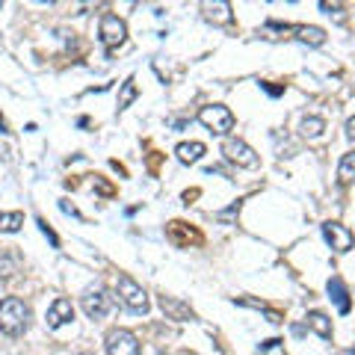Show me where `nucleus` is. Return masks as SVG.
<instances>
[{
	"mask_svg": "<svg viewBox=\"0 0 355 355\" xmlns=\"http://www.w3.org/2000/svg\"><path fill=\"white\" fill-rule=\"evenodd\" d=\"M30 323V308L24 299L9 296L0 302V331L3 335H21Z\"/></svg>",
	"mask_w": 355,
	"mask_h": 355,
	"instance_id": "nucleus-1",
	"label": "nucleus"
},
{
	"mask_svg": "<svg viewBox=\"0 0 355 355\" xmlns=\"http://www.w3.org/2000/svg\"><path fill=\"white\" fill-rule=\"evenodd\" d=\"M198 121H202L210 133L225 137V133L234 128V113H231L228 107H222V104H207V107L198 110Z\"/></svg>",
	"mask_w": 355,
	"mask_h": 355,
	"instance_id": "nucleus-2",
	"label": "nucleus"
},
{
	"mask_svg": "<svg viewBox=\"0 0 355 355\" xmlns=\"http://www.w3.org/2000/svg\"><path fill=\"white\" fill-rule=\"evenodd\" d=\"M119 299L125 302L130 314H148V293L125 272L119 275Z\"/></svg>",
	"mask_w": 355,
	"mask_h": 355,
	"instance_id": "nucleus-3",
	"label": "nucleus"
},
{
	"mask_svg": "<svg viewBox=\"0 0 355 355\" xmlns=\"http://www.w3.org/2000/svg\"><path fill=\"white\" fill-rule=\"evenodd\" d=\"M98 39H101V44L110 48V51L119 48V44H125V39H128L125 21H121L119 15H113V12H107L101 18V24H98Z\"/></svg>",
	"mask_w": 355,
	"mask_h": 355,
	"instance_id": "nucleus-4",
	"label": "nucleus"
},
{
	"mask_svg": "<svg viewBox=\"0 0 355 355\" xmlns=\"http://www.w3.org/2000/svg\"><path fill=\"white\" fill-rule=\"evenodd\" d=\"M110 308H113V296H110L101 284L89 287V291L83 293V314L89 320H101L110 314Z\"/></svg>",
	"mask_w": 355,
	"mask_h": 355,
	"instance_id": "nucleus-5",
	"label": "nucleus"
},
{
	"mask_svg": "<svg viewBox=\"0 0 355 355\" xmlns=\"http://www.w3.org/2000/svg\"><path fill=\"white\" fill-rule=\"evenodd\" d=\"M222 154H225L228 163H237V166H243V169H254V166H258V154H254V148L246 146V142L237 139V137H228L225 142H222Z\"/></svg>",
	"mask_w": 355,
	"mask_h": 355,
	"instance_id": "nucleus-6",
	"label": "nucleus"
},
{
	"mask_svg": "<svg viewBox=\"0 0 355 355\" xmlns=\"http://www.w3.org/2000/svg\"><path fill=\"white\" fill-rule=\"evenodd\" d=\"M107 355H139V340L128 329H113L107 335Z\"/></svg>",
	"mask_w": 355,
	"mask_h": 355,
	"instance_id": "nucleus-7",
	"label": "nucleus"
},
{
	"mask_svg": "<svg viewBox=\"0 0 355 355\" xmlns=\"http://www.w3.org/2000/svg\"><path fill=\"white\" fill-rule=\"evenodd\" d=\"M323 237L335 252H349L355 243L352 231L347 225H340V222H323Z\"/></svg>",
	"mask_w": 355,
	"mask_h": 355,
	"instance_id": "nucleus-8",
	"label": "nucleus"
},
{
	"mask_svg": "<svg viewBox=\"0 0 355 355\" xmlns=\"http://www.w3.org/2000/svg\"><path fill=\"white\" fill-rule=\"evenodd\" d=\"M44 320H48V329H60L65 323H71L74 320V305L69 302V299H53Z\"/></svg>",
	"mask_w": 355,
	"mask_h": 355,
	"instance_id": "nucleus-9",
	"label": "nucleus"
},
{
	"mask_svg": "<svg viewBox=\"0 0 355 355\" xmlns=\"http://www.w3.org/2000/svg\"><path fill=\"white\" fill-rule=\"evenodd\" d=\"M305 323H308V329H314L323 340H329V338H331V320L323 314V311H311V314L305 317Z\"/></svg>",
	"mask_w": 355,
	"mask_h": 355,
	"instance_id": "nucleus-10",
	"label": "nucleus"
},
{
	"mask_svg": "<svg viewBox=\"0 0 355 355\" xmlns=\"http://www.w3.org/2000/svg\"><path fill=\"white\" fill-rule=\"evenodd\" d=\"M175 154H178V160L181 163H196V160H202L205 146L202 142H181V146L175 148Z\"/></svg>",
	"mask_w": 355,
	"mask_h": 355,
	"instance_id": "nucleus-11",
	"label": "nucleus"
},
{
	"mask_svg": "<svg viewBox=\"0 0 355 355\" xmlns=\"http://www.w3.org/2000/svg\"><path fill=\"white\" fill-rule=\"evenodd\" d=\"M205 12L210 21H216V24H228L231 21V3L225 0H219V3H205Z\"/></svg>",
	"mask_w": 355,
	"mask_h": 355,
	"instance_id": "nucleus-12",
	"label": "nucleus"
},
{
	"mask_svg": "<svg viewBox=\"0 0 355 355\" xmlns=\"http://www.w3.org/2000/svg\"><path fill=\"white\" fill-rule=\"evenodd\" d=\"M329 293H331V299L338 302L340 314H347V311H349V296H347V287H343L340 279H329Z\"/></svg>",
	"mask_w": 355,
	"mask_h": 355,
	"instance_id": "nucleus-13",
	"label": "nucleus"
},
{
	"mask_svg": "<svg viewBox=\"0 0 355 355\" xmlns=\"http://www.w3.org/2000/svg\"><path fill=\"white\" fill-rule=\"evenodd\" d=\"M338 178H340V184H352V181H355V151H347V154L340 157Z\"/></svg>",
	"mask_w": 355,
	"mask_h": 355,
	"instance_id": "nucleus-14",
	"label": "nucleus"
},
{
	"mask_svg": "<svg viewBox=\"0 0 355 355\" xmlns=\"http://www.w3.org/2000/svg\"><path fill=\"white\" fill-rule=\"evenodd\" d=\"M296 39L305 42V44H314V48H320V44L326 42V33L320 27H296Z\"/></svg>",
	"mask_w": 355,
	"mask_h": 355,
	"instance_id": "nucleus-15",
	"label": "nucleus"
},
{
	"mask_svg": "<svg viewBox=\"0 0 355 355\" xmlns=\"http://www.w3.org/2000/svg\"><path fill=\"white\" fill-rule=\"evenodd\" d=\"M323 130H326V121L320 119V116H311V119L302 121V137H308V139L323 137Z\"/></svg>",
	"mask_w": 355,
	"mask_h": 355,
	"instance_id": "nucleus-16",
	"label": "nucleus"
},
{
	"mask_svg": "<svg viewBox=\"0 0 355 355\" xmlns=\"http://www.w3.org/2000/svg\"><path fill=\"white\" fill-rule=\"evenodd\" d=\"M24 225V214H0V231H6V234H15V231Z\"/></svg>",
	"mask_w": 355,
	"mask_h": 355,
	"instance_id": "nucleus-17",
	"label": "nucleus"
},
{
	"mask_svg": "<svg viewBox=\"0 0 355 355\" xmlns=\"http://www.w3.org/2000/svg\"><path fill=\"white\" fill-rule=\"evenodd\" d=\"M139 95V89H137V83L133 80H125L121 83V92H119V110H125V107H130V101Z\"/></svg>",
	"mask_w": 355,
	"mask_h": 355,
	"instance_id": "nucleus-18",
	"label": "nucleus"
},
{
	"mask_svg": "<svg viewBox=\"0 0 355 355\" xmlns=\"http://www.w3.org/2000/svg\"><path fill=\"white\" fill-rule=\"evenodd\" d=\"M39 228H42V234H44V237H48V240H51V246H53V249H57V246H60V237H57V234H53V231L48 228V222H44V219H39Z\"/></svg>",
	"mask_w": 355,
	"mask_h": 355,
	"instance_id": "nucleus-19",
	"label": "nucleus"
},
{
	"mask_svg": "<svg viewBox=\"0 0 355 355\" xmlns=\"http://www.w3.org/2000/svg\"><path fill=\"white\" fill-rule=\"evenodd\" d=\"M60 207L65 210V214H71V216H77V219H80V214H77V207H74V205H69V202H60Z\"/></svg>",
	"mask_w": 355,
	"mask_h": 355,
	"instance_id": "nucleus-20",
	"label": "nucleus"
},
{
	"mask_svg": "<svg viewBox=\"0 0 355 355\" xmlns=\"http://www.w3.org/2000/svg\"><path fill=\"white\" fill-rule=\"evenodd\" d=\"M347 137H349V139H355V116L347 121Z\"/></svg>",
	"mask_w": 355,
	"mask_h": 355,
	"instance_id": "nucleus-21",
	"label": "nucleus"
},
{
	"mask_svg": "<svg viewBox=\"0 0 355 355\" xmlns=\"http://www.w3.org/2000/svg\"><path fill=\"white\" fill-rule=\"evenodd\" d=\"M0 133H6V121L3 119H0Z\"/></svg>",
	"mask_w": 355,
	"mask_h": 355,
	"instance_id": "nucleus-22",
	"label": "nucleus"
},
{
	"mask_svg": "<svg viewBox=\"0 0 355 355\" xmlns=\"http://www.w3.org/2000/svg\"><path fill=\"white\" fill-rule=\"evenodd\" d=\"M343 355H355V349H347V352H343Z\"/></svg>",
	"mask_w": 355,
	"mask_h": 355,
	"instance_id": "nucleus-23",
	"label": "nucleus"
},
{
	"mask_svg": "<svg viewBox=\"0 0 355 355\" xmlns=\"http://www.w3.org/2000/svg\"><path fill=\"white\" fill-rule=\"evenodd\" d=\"M160 355H169V352H160Z\"/></svg>",
	"mask_w": 355,
	"mask_h": 355,
	"instance_id": "nucleus-24",
	"label": "nucleus"
}]
</instances>
